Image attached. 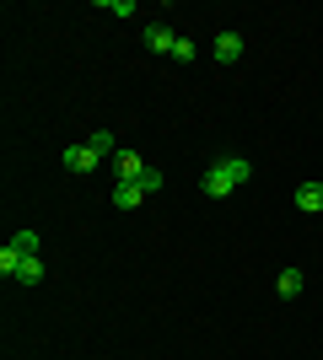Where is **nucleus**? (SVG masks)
<instances>
[{"mask_svg":"<svg viewBox=\"0 0 323 360\" xmlns=\"http://www.w3.org/2000/svg\"><path fill=\"white\" fill-rule=\"evenodd\" d=\"M248 178H253V162H248V156H221V162L205 167L200 194H205V199H227V194H237Z\"/></svg>","mask_w":323,"mask_h":360,"instance_id":"obj_1","label":"nucleus"},{"mask_svg":"<svg viewBox=\"0 0 323 360\" xmlns=\"http://www.w3.org/2000/svg\"><path fill=\"white\" fill-rule=\"evenodd\" d=\"M108 150H113V135H108V129H97L92 140H81V146L65 150V167H70V172H97V162H103Z\"/></svg>","mask_w":323,"mask_h":360,"instance_id":"obj_2","label":"nucleus"},{"mask_svg":"<svg viewBox=\"0 0 323 360\" xmlns=\"http://www.w3.org/2000/svg\"><path fill=\"white\" fill-rule=\"evenodd\" d=\"M156 188H162V172H156V167H151L146 178H124L119 188H113V205H119V210H135L140 199H151Z\"/></svg>","mask_w":323,"mask_h":360,"instance_id":"obj_3","label":"nucleus"},{"mask_svg":"<svg viewBox=\"0 0 323 360\" xmlns=\"http://www.w3.org/2000/svg\"><path fill=\"white\" fill-rule=\"evenodd\" d=\"M172 44H178V32H172L167 22H151V27H146V49H151V54H172Z\"/></svg>","mask_w":323,"mask_h":360,"instance_id":"obj_4","label":"nucleus"},{"mask_svg":"<svg viewBox=\"0 0 323 360\" xmlns=\"http://www.w3.org/2000/svg\"><path fill=\"white\" fill-rule=\"evenodd\" d=\"M296 210L302 215H323V183H302V188H296Z\"/></svg>","mask_w":323,"mask_h":360,"instance_id":"obj_5","label":"nucleus"},{"mask_svg":"<svg viewBox=\"0 0 323 360\" xmlns=\"http://www.w3.org/2000/svg\"><path fill=\"white\" fill-rule=\"evenodd\" d=\"M215 60H221V65L243 60V32H221V38H215Z\"/></svg>","mask_w":323,"mask_h":360,"instance_id":"obj_6","label":"nucleus"},{"mask_svg":"<svg viewBox=\"0 0 323 360\" xmlns=\"http://www.w3.org/2000/svg\"><path fill=\"white\" fill-rule=\"evenodd\" d=\"M113 167H119V183H124V178H146V172H151L135 150H113Z\"/></svg>","mask_w":323,"mask_h":360,"instance_id":"obj_7","label":"nucleus"},{"mask_svg":"<svg viewBox=\"0 0 323 360\" xmlns=\"http://www.w3.org/2000/svg\"><path fill=\"white\" fill-rule=\"evenodd\" d=\"M11 280H16V285H38V280H44V258H38V253H27L22 264H16V274H11Z\"/></svg>","mask_w":323,"mask_h":360,"instance_id":"obj_8","label":"nucleus"},{"mask_svg":"<svg viewBox=\"0 0 323 360\" xmlns=\"http://www.w3.org/2000/svg\"><path fill=\"white\" fill-rule=\"evenodd\" d=\"M302 285H308V274H302V269H280V280H275V290H280L286 301L302 296Z\"/></svg>","mask_w":323,"mask_h":360,"instance_id":"obj_9","label":"nucleus"},{"mask_svg":"<svg viewBox=\"0 0 323 360\" xmlns=\"http://www.w3.org/2000/svg\"><path fill=\"white\" fill-rule=\"evenodd\" d=\"M97 11H108V16H135V0H97Z\"/></svg>","mask_w":323,"mask_h":360,"instance_id":"obj_10","label":"nucleus"},{"mask_svg":"<svg viewBox=\"0 0 323 360\" xmlns=\"http://www.w3.org/2000/svg\"><path fill=\"white\" fill-rule=\"evenodd\" d=\"M38 242H44L38 231H16V237H11V248H16V253H38Z\"/></svg>","mask_w":323,"mask_h":360,"instance_id":"obj_11","label":"nucleus"},{"mask_svg":"<svg viewBox=\"0 0 323 360\" xmlns=\"http://www.w3.org/2000/svg\"><path fill=\"white\" fill-rule=\"evenodd\" d=\"M167 60H184V65H189V60H194V44H189V38H178V44H172V54H167Z\"/></svg>","mask_w":323,"mask_h":360,"instance_id":"obj_12","label":"nucleus"}]
</instances>
